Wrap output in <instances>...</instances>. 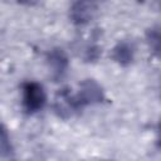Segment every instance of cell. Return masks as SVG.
I'll return each mask as SVG.
<instances>
[{
    "mask_svg": "<svg viewBox=\"0 0 161 161\" xmlns=\"http://www.w3.org/2000/svg\"><path fill=\"white\" fill-rule=\"evenodd\" d=\"M53 108H54V112L57 113V116L60 118H64V119L72 117L74 113L80 111L74 93H72L70 89H68V88L59 89V92L57 93V96L54 98Z\"/></svg>",
    "mask_w": 161,
    "mask_h": 161,
    "instance_id": "obj_3",
    "label": "cell"
},
{
    "mask_svg": "<svg viewBox=\"0 0 161 161\" xmlns=\"http://www.w3.org/2000/svg\"><path fill=\"white\" fill-rule=\"evenodd\" d=\"M47 103V93L44 87L34 80H28L21 87V104L28 114H34L44 108Z\"/></svg>",
    "mask_w": 161,
    "mask_h": 161,
    "instance_id": "obj_1",
    "label": "cell"
},
{
    "mask_svg": "<svg viewBox=\"0 0 161 161\" xmlns=\"http://www.w3.org/2000/svg\"><path fill=\"white\" fill-rule=\"evenodd\" d=\"M135 54H136V48L133 43L128 40H121L113 47L111 57L117 64L122 67H127L135 60Z\"/></svg>",
    "mask_w": 161,
    "mask_h": 161,
    "instance_id": "obj_6",
    "label": "cell"
},
{
    "mask_svg": "<svg viewBox=\"0 0 161 161\" xmlns=\"http://www.w3.org/2000/svg\"><path fill=\"white\" fill-rule=\"evenodd\" d=\"M19 4H21V5H26V6H33V5H35V4H38L40 0H16Z\"/></svg>",
    "mask_w": 161,
    "mask_h": 161,
    "instance_id": "obj_9",
    "label": "cell"
},
{
    "mask_svg": "<svg viewBox=\"0 0 161 161\" xmlns=\"http://www.w3.org/2000/svg\"><path fill=\"white\" fill-rule=\"evenodd\" d=\"M14 156V146L10 138L9 130L4 123H0V157L10 158Z\"/></svg>",
    "mask_w": 161,
    "mask_h": 161,
    "instance_id": "obj_7",
    "label": "cell"
},
{
    "mask_svg": "<svg viewBox=\"0 0 161 161\" xmlns=\"http://www.w3.org/2000/svg\"><path fill=\"white\" fill-rule=\"evenodd\" d=\"M47 63L52 78L55 80L62 79L69 68V59L63 49L54 48L47 54Z\"/></svg>",
    "mask_w": 161,
    "mask_h": 161,
    "instance_id": "obj_4",
    "label": "cell"
},
{
    "mask_svg": "<svg viewBox=\"0 0 161 161\" xmlns=\"http://www.w3.org/2000/svg\"><path fill=\"white\" fill-rule=\"evenodd\" d=\"M147 42L151 47L152 50H155L156 53H158V45H160V33L158 29H150L147 33Z\"/></svg>",
    "mask_w": 161,
    "mask_h": 161,
    "instance_id": "obj_8",
    "label": "cell"
},
{
    "mask_svg": "<svg viewBox=\"0 0 161 161\" xmlns=\"http://www.w3.org/2000/svg\"><path fill=\"white\" fill-rule=\"evenodd\" d=\"M96 14V5L92 0H77L69 10V18L75 25L88 24Z\"/></svg>",
    "mask_w": 161,
    "mask_h": 161,
    "instance_id": "obj_5",
    "label": "cell"
},
{
    "mask_svg": "<svg viewBox=\"0 0 161 161\" xmlns=\"http://www.w3.org/2000/svg\"><path fill=\"white\" fill-rule=\"evenodd\" d=\"M79 109H83L87 106L98 104L104 99L103 88L94 79H86L80 83L79 91L74 93Z\"/></svg>",
    "mask_w": 161,
    "mask_h": 161,
    "instance_id": "obj_2",
    "label": "cell"
}]
</instances>
